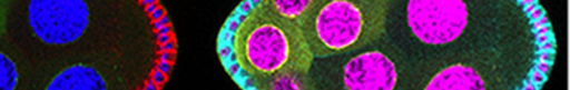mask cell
Here are the masks:
<instances>
[{"label": "cell", "instance_id": "1", "mask_svg": "<svg viewBox=\"0 0 570 90\" xmlns=\"http://www.w3.org/2000/svg\"><path fill=\"white\" fill-rule=\"evenodd\" d=\"M233 78L263 89L283 78H305L314 57L301 28L262 1L243 2L227 19L218 40Z\"/></svg>", "mask_w": 570, "mask_h": 90}, {"label": "cell", "instance_id": "11", "mask_svg": "<svg viewBox=\"0 0 570 90\" xmlns=\"http://www.w3.org/2000/svg\"><path fill=\"white\" fill-rule=\"evenodd\" d=\"M9 7H10L9 1L0 0V38L6 32V27L8 23Z\"/></svg>", "mask_w": 570, "mask_h": 90}, {"label": "cell", "instance_id": "9", "mask_svg": "<svg viewBox=\"0 0 570 90\" xmlns=\"http://www.w3.org/2000/svg\"><path fill=\"white\" fill-rule=\"evenodd\" d=\"M263 3L275 14L299 27L314 0H263Z\"/></svg>", "mask_w": 570, "mask_h": 90}, {"label": "cell", "instance_id": "6", "mask_svg": "<svg viewBox=\"0 0 570 90\" xmlns=\"http://www.w3.org/2000/svg\"><path fill=\"white\" fill-rule=\"evenodd\" d=\"M535 33L537 56L524 88L537 89L547 80L556 57V38L544 9L537 1H519Z\"/></svg>", "mask_w": 570, "mask_h": 90}, {"label": "cell", "instance_id": "3", "mask_svg": "<svg viewBox=\"0 0 570 90\" xmlns=\"http://www.w3.org/2000/svg\"><path fill=\"white\" fill-rule=\"evenodd\" d=\"M27 20L32 33L48 46H67L85 33L89 6L82 0H31Z\"/></svg>", "mask_w": 570, "mask_h": 90}, {"label": "cell", "instance_id": "7", "mask_svg": "<svg viewBox=\"0 0 570 90\" xmlns=\"http://www.w3.org/2000/svg\"><path fill=\"white\" fill-rule=\"evenodd\" d=\"M493 73L472 61H455L433 72L423 89H487L495 82Z\"/></svg>", "mask_w": 570, "mask_h": 90}, {"label": "cell", "instance_id": "5", "mask_svg": "<svg viewBox=\"0 0 570 90\" xmlns=\"http://www.w3.org/2000/svg\"><path fill=\"white\" fill-rule=\"evenodd\" d=\"M395 61L381 50H368L351 58L342 71L344 88L350 90H390L397 86Z\"/></svg>", "mask_w": 570, "mask_h": 90}, {"label": "cell", "instance_id": "4", "mask_svg": "<svg viewBox=\"0 0 570 90\" xmlns=\"http://www.w3.org/2000/svg\"><path fill=\"white\" fill-rule=\"evenodd\" d=\"M406 23L429 46H444L459 39L469 23V8L461 0H411Z\"/></svg>", "mask_w": 570, "mask_h": 90}, {"label": "cell", "instance_id": "8", "mask_svg": "<svg viewBox=\"0 0 570 90\" xmlns=\"http://www.w3.org/2000/svg\"><path fill=\"white\" fill-rule=\"evenodd\" d=\"M45 88L50 90H97L106 89L107 83L101 73L94 67L75 63L56 73Z\"/></svg>", "mask_w": 570, "mask_h": 90}, {"label": "cell", "instance_id": "10", "mask_svg": "<svg viewBox=\"0 0 570 90\" xmlns=\"http://www.w3.org/2000/svg\"><path fill=\"white\" fill-rule=\"evenodd\" d=\"M20 81V70L17 61L7 52L0 50V90H12Z\"/></svg>", "mask_w": 570, "mask_h": 90}, {"label": "cell", "instance_id": "2", "mask_svg": "<svg viewBox=\"0 0 570 90\" xmlns=\"http://www.w3.org/2000/svg\"><path fill=\"white\" fill-rule=\"evenodd\" d=\"M391 1L314 0L299 28L314 58L362 49L384 32Z\"/></svg>", "mask_w": 570, "mask_h": 90}]
</instances>
